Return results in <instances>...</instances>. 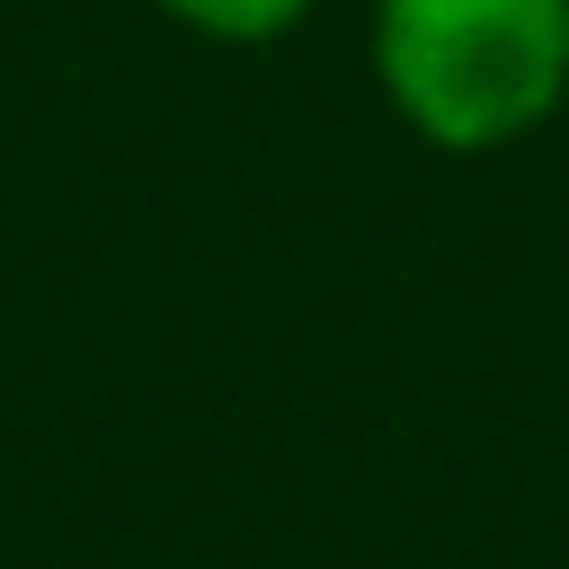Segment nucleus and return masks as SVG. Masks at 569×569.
Here are the masks:
<instances>
[{
  "mask_svg": "<svg viewBox=\"0 0 569 569\" xmlns=\"http://www.w3.org/2000/svg\"><path fill=\"white\" fill-rule=\"evenodd\" d=\"M373 80L436 151H507L569 107V0H373Z\"/></svg>",
  "mask_w": 569,
  "mask_h": 569,
  "instance_id": "obj_1",
  "label": "nucleus"
},
{
  "mask_svg": "<svg viewBox=\"0 0 569 569\" xmlns=\"http://www.w3.org/2000/svg\"><path fill=\"white\" fill-rule=\"evenodd\" d=\"M169 27H187V36H204V44H276V36H293L320 0H151Z\"/></svg>",
  "mask_w": 569,
  "mask_h": 569,
  "instance_id": "obj_2",
  "label": "nucleus"
}]
</instances>
